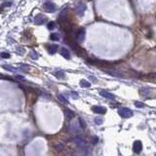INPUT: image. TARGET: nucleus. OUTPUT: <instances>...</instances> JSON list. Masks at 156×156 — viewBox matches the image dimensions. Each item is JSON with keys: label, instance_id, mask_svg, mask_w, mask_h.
<instances>
[{"label": "nucleus", "instance_id": "nucleus-1", "mask_svg": "<svg viewBox=\"0 0 156 156\" xmlns=\"http://www.w3.org/2000/svg\"><path fill=\"white\" fill-rule=\"evenodd\" d=\"M118 114L123 118H130L133 116V111L128 107H120L118 109Z\"/></svg>", "mask_w": 156, "mask_h": 156}, {"label": "nucleus", "instance_id": "nucleus-2", "mask_svg": "<svg viewBox=\"0 0 156 156\" xmlns=\"http://www.w3.org/2000/svg\"><path fill=\"white\" fill-rule=\"evenodd\" d=\"M85 35H86V31H85L84 28H81L78 29V31L76 32V39L75 41L77 43H82L85 39Z\"/></svg>", "mask_w": 156, "mask_h": 156}, {"label": "nucleus", "instance_id": "nucleus-3", "mask_svg": "<svg viewBox=\"0 0 156 156\" xmlns=\"http://www.w3.org/2000/svg\"><path fill=\"white\" fill-rule=\"evenodd\" d=\"M43 9H44L46 12H49V13H54L55 11L57 10V5L55 3H53V2H46L43 4Z\"/></svg>", "mask_w": 156, "mask_h": 156}, {"label": "nucleus", "instance_id": "nucleus-4", "mask_svg": "<svg viewBox=\"0 0 156 156\" xmlns=\"http://www.w3.org/2000/svg\"><path fill=\"white\" fill-rule=\"evenodd\" d=\"M46 21H47L46 17H45L44 15H42V14H38V15L35 16V18H34V23H35L36 24H43Z\"/></svg>", "mask_w": 156, "mask_h": 156}, {"label": "nucleus", "instance_id": "nucleus-5", "mask_svg": "<svg viewBox=\"0 0 156 156\" xmlns=\"http://www.w3.org/2000/svg\"><path fill=\"white\" fill-rule=\"evenodd\" d=\"M74 143H75L76 145L79 146V147H83V146L86 145V141H85V140L80 136H77L74 138Z\"/></svg>", "mask_w": 156, "mask_h": 156}, {"label": "nucleus", "instance_id": "nucleus-6", "mask_svg": "<svg viewBox=\"0 0 156 156\" xmlns=\"http://www.w3.org/2000/svg\"><path fill=\"white\" fill-rule=\"evenodd\" d=\"M92 110L98 114H104L106 112V108L104 106H100V105H94L92 107Z\"/></svg>", "mask_w": 156, "mask_h": 156}, {"label": "nucleus", "instance_id": "nucleus-7", "mask_svg": "<svg viewBox=\"0 0 156 156\" xmlns=\"http://www.w3.org/2000/svg\"><path fill=\"white\" fill-rule=\"evenodd\" d=\"M141 149H143V144L140 143V140H136L134 144H133V150L135 153H140L141 151Z\"/></svg>", "mask_w": 156, "mask_h": 156}, {"label": "nucleus", "instance_id": "nucleus-8", "mask_svg": "<svg viewBox=\"0 0 156 156\" xmlns=\"http://www.w3.org/2000/svg\"><path fill=\"white\" fill-rule=\"evenodd\" d=\"M86 5L85 4H79L77 7H76V13H77V15L78 16H80V17H82L83 15H84V13H85V11H86Z\"/></svg>", "mask_w": 156, "mask_h": 156}, {"label": "nucleus", "instance_id": "nucleus-9", "mask_svg": "<svg viewBox=\"0 0 156 156\" xmlns=\"http://www.w3.org/2000/svg\"><path fill=\"white\" fill-rule=\"evenodd\" d=\"M100 95L101 97H104V98H106V99H108V100H115V97H114V95H112L111 93L107 92V91H105V90H100Z\"/></svg>", "mask_w": 156, "mask_h": 156}, {"label": "nucleus", "instance_id": "nucleus-10", "mask_svg": "<svg viewBox=\"0 0 156 156\" xmlns=\"http://www.w3.org/2000/svg\"><path fill=\"white\" fill-rule=\"evenodd\" d=\"M60 55L64 57V59L66 60H69L70 59V53L66 48H62L60 49Z\"/></svg>", "mask_w": 156, "mask_h": 156}, {"label": "nucleus", "instance_id": "nucleus-11", "mask_svg": "<svg viewBox=\"0 0 156 156\" xmlns=\"http://www.w3.org/2000/svg\"><path fill=\"white\" fill-rule=\"evenodd\" d=\"M58 45H49L48 46V52L49 54H51V55H54L55 53H57V51H58Z\"/></svg>", "mask_w": 156, "mask_h": 156}, {"label": "nucleus", "instance_id": "nucleus-12", "mask_svg": "<svg viewBox=\"0 0 156 156\" xmlns=\"http://www.w3.org/2000/svg\"><path fill=\"white\" fill-rule=\"evenodd\" d=\"M54 75L59 79H64L65 78V73L63 70H57V71L54 72Z\"/></svg>", "mask_w": 156, "mask_h": 156}, {"label": "nucleus", "instance_id": "nucleus-13", "mask_svg": "<svg viewBox=\"0 0 156 156\" xmlns=\"http://www.w3.org/2000/svg\"><path fill=\"white\" fill-rule=\"evenodd\" d=\"M74 112L72 111V110H70V109H68V108H66L65 110H64V116L67 118V119H71V118H73L74 117Z\"/></svg>", "mask_w": 156, "mask_h": 156}, {"label": "nucleus", "instance_id": "nucleus-14", "mask_svg": "<svg viewBox=\"0 0 156 156\" xmlns=\"http://www.w3.org/2000/svg\"><path fill=\"white\" fill-rule=\"evenodd\" d=\"M140 94L141 97H148V95L150 94V91L148 88H141L140 90Z\"/></svg>", "mask_w": 156, "mask_h": 156}, {"label": "nucleus", "instance_id": "nucleus-15", "mask_svg": "<svg viewBox=\"0 0 156 156\" xmlns=\"http://www.w3.org/2000/svg\"><path fill=\"white\" fill-rule=\"evenodd\" d=\"M2 67L4 68V69H6V70H8V71H10V72H16L17 70H18L16 67H14V66H12V65H9V64H4V65H2Z\"/></svg>", "mask_w": 156, "mask_h": 156}, {"label": "nucleus", "instance_id": "nucleus-16", "mask_svg": "<svg viewBox=\"0 0 156 156\" xmlns=\"http://www.w3.org/2000/svg\"><path fill=\"white\" fill-rule=\"evenodd\" d=\"M80 86L82 87V88H89V87L91 86V83H90V82H88L87 80L83 79V80L80 81Z\"/></svg>", "mask_w": 156, "mask_h": 156}, {"label": "nucleus", "instance_id": "nucleus-17", "mask_svg": "<svg viewBox=\"0 0 156 156\" xmlns=\"http://www.w3.org/2000/svg\"><path fill=\"white\" fill-rule=\"evenodd\" d=\"M58 99H59V100H60L62 104H68L66 98H64V96H63L62 94H59V95H58Z\"/></svg>", "mask_w": 156, "mask_h": 156}, {"label": "nucleus", "instance_id": "nucleus-18", "mask_svg": "<svg viewBox=\"0 0 156 156\" xmlns=\"http://www.w3.org/2000/svg\"><path fill=\"white\" fill-rule=\"evenodd\" d=\"M19 68H20V70H22V71H28L30 69V66L28 64H21Z\"/></svg>", "mask_w": 156, "mask_h": 156}, {"label": "nucleus", "instance_id": "nucleus-19", "mask_svg": "<svg viewBox=\"0 0 156 156\" xmlns=\"http://www.w3.org/2000/svg\"><path fill=\"white\" fill-rule=\"evenodd\" d=\"M29 57L31 58L32 60H37V59L39 58V55H38L35 51H30V53H29Z\"/></svg>", "mask_w": 156, "mask_h": 156}, {"label": "nucleus", "instance_id": "nucleus-20", "mask_svg": "<svg viewBox=\"0 0 156 156\" xmlns=\"http://www.w3.org/2000/svg\"><path fill=\"white\" fill-rule=\"evenodd\" d=\"M50 38H51V40L53 41H58L60 39V36H59V34H57V33H52V34L50 35Z\"/></svg>", "mask_w": 156, "mask_h": 156}, {"label": "nucleus", "instance_id": "nucleus-21", "mask_svg": "<svg viewBox=\"0 0 156 156\" xmlns=\"http://www.w3.org/2000/svg\"><path fill=\"white\" fill-rule=\"evenodd\" d=\"M95 123L97 125H101L104 123V119L101 118V117H96L95 118Z\"/></svg>", "mask_w": 156, "mask_h": 156}, {"label": "nucleus", "instance_id": "nucleus-22", "mask_svg": "<svg viewBox=\"0 0 156 156\" xmlns=\"http://www.w3.org/2000/svg\"><path fill=\"white\" fill-rule=\"evenodd\" d=\"M10 57H11V55L9 53H5V52L0 53V58H2V59H9Z\"/></svg>", "mask_w": 156, "mask_h": 156}, {"label": "nucleus", "instance_id": "nucleus-23", "mask_svg": "<svg viewBox=\"0 0 156 156\" xmlns=\"http://www.w3.org/2000/svg\"><path fill=\"white\" fill-rule=\"evenodd\" d=\"M55 23L54 22H50V23H48V24H47V26H48V28L50 29V30H52V29H54V28H55Z\"/></svg>", "mask_w": 156, "mask_h": 156}, {"label": "nucleus", "instance_id": "nucleus-24", "mask_svg": "<svg viewBox=\"0 0 156 156\" xmlns=\"http://www.w3.org/2000/svg\"><path fill=\"white\" fill-rule=\"evenodd\" d=\"M15 78H16V79H17L18 81H21V82H24V76L19 75V74L15 76Z\"/></svg>", "mask_w": 156, "mask_h": 156}, {"label": "nucleus", "instance_id": "nucleus-25", "mask_svg": "<svg viewBox=\"0 0 156 156\" xmlns=\"http://www.w3.org/2000/svg\"><path fill=\"white\" fill-rule=\"evenodd\" d=\"M79 123H80L81 128H83V129H85V128H86V124H85L84 120H83V119H82V118H79Z\"/></svg>", "mask_w": 156, "mask_h": 156}, {"label": "nucleus", "instance_id": "nucleus-26", "mask_svg": "<svg viewBox=\"0 0 156 156\" xmlns=\"http://www.w3.org/2000/svg\"><path fill=\"white\" fill-rule=\"evenodd\" d=\"M135 105H136L137 107H144V104H143V103H140V101H136L135 103Z\"/></svg>", "mask_w": 156, "mask_h": 156}, {"label": "nucleus", "instance_id": "nucleus-27", "mask_svg": "<svg viewBox=\"0 0 156 156\" xmlns=\"http://www.w3.org/2000/svg\"><path fill=\"white\" fill-rule=\"evenodd\" d=\"M55 148H56L57 150H63V148H64V145L63 144H57L56 146H55Z\"/></svg>", "mask_w": 156, "mask_h": 156}, {"label": "nucleus", "instance_id": "nucleus-28", "mask_svg": "<svg viewBox=\"0 0 156 156\" xmlns=\"http://www.w3.org/2000/svg\"><path fill=\"white\" fill-rule=\"evenodd\" d=\"M70 94H71V97L73 99H78V95H77V93L76 92H71Z\"/></svg>", "mask_w": 156, "mask_h": 156}, {"label": "nucleus", "instance_id": "nucleus-29", "mask_svg": "<svg viewBox=\"0 0 156 156\" xmlns=\"http://www.w3.org/2000/svg\"><path fill=\"white\" fill-rule=\"evenodd\" d=\"M98 140H99V138H98V137H94V138H93V144H96L97 143H98Z\"/></svg>", "mask_w": 156, "mask_h": 156}, {"label": "nucleus", "instance_id": "nucleus-30", "mask_svg": "<svg viewBox=\"0 0 156 156\" xmlns=\"http://www.w3.org/2000/svg\"><path fill=\"white\" fill-rule=\"evenodd\" d=\"M89 78H90V79H92L93 81H94V82H96V79H95V77H94V76H90V77H89Z\"/></svg>", "mask_w": 156, "mask_h": 156}, {"label": "nucleus", "instance_id": "nucleus-31", "mask_svg": "<svg viewBox=\"0 0 156 156\" xmlns=\"http://www.w3.org/2000/svg\"><path fill=\"white\" fill-rule=\"evenodd\" d=\"M12 4V3H11V2H8V3H5L4 5H3V7H5V6H10V5Z\"/></svg>", "mask_w": 156, "mask_h": 156}]
</instances>
